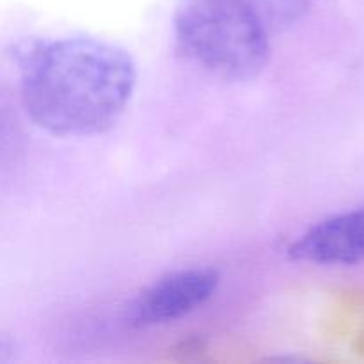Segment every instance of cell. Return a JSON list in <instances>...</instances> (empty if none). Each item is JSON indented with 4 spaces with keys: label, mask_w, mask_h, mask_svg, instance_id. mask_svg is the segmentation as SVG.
Wrapping results in <instances>:
<instances>
[{
    "label": "cell",
    "mask_w": 364,
    "mask_h": 364,
    "mask_svg": "<svg viewBox=\"0 0 364 364\" xmlns=\"http://www.w3.org/2000/svg\"><path fill=\"white\" fill-rule=\"evenodd\" d=\"M13 55L25 114L55 137H89L112 128L137 84L130 53L100 39H28L14 46Z\"/></svg>",
    "instance_id": "1"
},
{
    "label": "cell",
    "mask_w": 364,
    "mask_h": 364,
    "mask_svg": "<svg viewBox=\"0 0 364 364\" xmlns=\"http://www.w3.org/2000/svg\"><path fill=\"white\" fill-rule=\"evenodd\" d=\"M174 34L187 57L223 78L249 80L269 63L270 28L244 0H183Z\"/></svg>",
    "instance_id": "2"
},
{
    "label": "cell",
    "mask_w": 364,
    "mask_h": 364,
    "mask_svg": "<svg viewBox=\"0 0 364 364\" xmlns=\"http://www.w3.org/2000/svg\"><path fill=\"white\" fill-rule=\"evenodd\" d=\"M219 284L220 274L213 267L174 270L142 288L127 304L123 320L135 329L176 322L206 304Z\"/></svg>",
    "instance_id": "3"
},
{
    "label": "cell",
    "mask_w": 364,
    "mask_h": 364,
    "mask_svg": "<svg viewBox=\"0 0 364 364\" xmlns=\"http://www.w3.org/2000/svg\"><path fill=\"white\" fill-rule=\"evenodd\" d=\"M295 262L355 265L364 259V208L336 213L313 224L288 247Z\"/></svg>",
    "instance_id": "4"
},
{
    "label": "cell",
    "mask_w": 364,
    "mask_h": 364,
    "mask_svg": "<svg viewBox=\"0 0 364 364\" xmlns=\"http://www.w3.org/2000/svg\"><path fill=\"white\" fill-rule=\"evenodd\" d=\"M262 16L270 31L291 27L308 14L313 0H244Z\"/></svg>",
    "instance_id": "5"
},
{
    "label": "cell",
    "mask_w": 364,
    "mask_h": 364,
    "mask_svg": "<svg viewBox=\"0 0 364 364\" xmlns=\"http://www.w3.org/2000/svg\"><path fill=\"white\" fill-rule=\"evenodd\" d=\"M206 345H208V341L203 336H191L178 343L176 352L181 359H196L206 350Z\"/></svg>",
    "instance_id": "6"
}]
</instances>
